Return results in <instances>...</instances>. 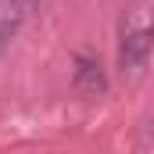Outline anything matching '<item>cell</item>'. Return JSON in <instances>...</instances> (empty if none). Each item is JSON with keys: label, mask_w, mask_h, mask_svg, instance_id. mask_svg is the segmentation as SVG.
Here are the masks:
<instances>
[{"label": "cell", "mask_w": 154, "mask_h": 154, "mask_svg": "<svg viewBox=\"0 0 154 154\" xmlns=\"http://www.w3.org/2000/svg\"><path fill=\"white\" fill-rule=\"evenodd\" d=\"M147 57H151V29H147V18L136 14L122 25V43H118V65L129 79H136L147 68Z\"/></svg>", "instance_id": "obj_1"}, {"label": "cell", "mask_w": 154, "mask_h": 154, "mask_svg": "<svg viewBox=\"0 0 154 154\" xmlns=\"http://www.w3.org/2000/svg\"><path fill=\"white\" fill-rule=\"evenodd\" d=\"M75 90L82 93V97H100V93L108 90L104 68H100L97 57H90V54H79L75 57Z\"/></svg>", "instance_id": "obj_2"}, {"label": "cell", "mask_w": 154, "mask_h": 154, "mask_svg": "<svg viewBox=\"0 0 154 154\" xmlns=\"http://www.w3.org/2000/svg\"><path fill=\"white\" fill-rule=\"evenodd\" d=\"M18 22H22V11L14 7V0H0V50L14 39Z\"/></svg>", "instance_id": "obj_3"}, {"label": "cell", "mask_w": 154, "mask_h": 154, "mask_svg": "<svg viewBox=\"0 0 154 154\" xmlns=\"http://www.w3.org/2000/svg\"><path fill=\"white\" fill-rule=\"evenodd\" d=\"M39 4H43V0H14V7L22 11V18H25V14H32V11H36Z\"/></svg>", "instance_id": "obj_4"}]
</instances>
